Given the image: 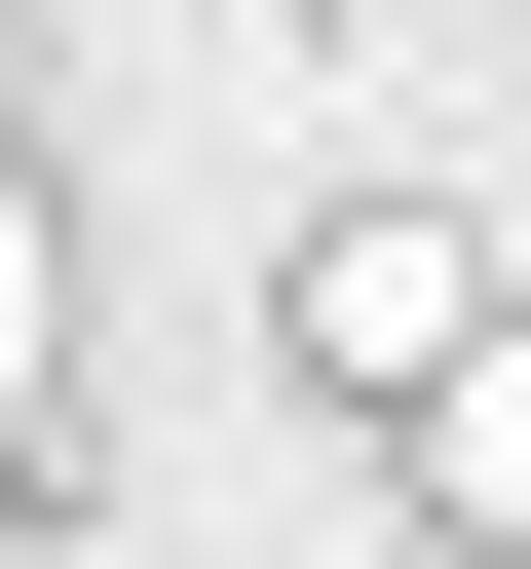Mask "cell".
Masks as SVG:
<instances>
[{
	"label": "cell",
	"mask_w": 531,
	"mask_h": 569,
	"mask_svg": "<svg viewBox=\"0 0 531 569\" xmlns=\"http://www.w3.org/2000/svg\"><path fill=\"white\" fill-rule=\"evenodd\" d=\"M380 456H418V531H531V342H455V380H418Z\"/></svg>",
	"instance_id": "cell-2"
},
{
	"label": "cell",
	"mask_w": 531,
	"mask_h": 569,
	"mask_svg": "<svg viewBox=\"0 0 531 569\" xmlns=\"http://www.w3.org/2000/svg\"><path fill=\"white\" fill-rule=\"evenodd\" d=\"M39 342H77V266H39V190H0V456H39Z\"/></svg>",
	"instance_id": "cell-3"
},
{
	"label": "cell",
	"mask_w": 531,
	"mask_h": 569,
	"mask_svg": "<svg viewBox=\"0 0 531 569\" xmlns=\"http://www.w3.org/2000/svg\"><path fill=\"white\" fill-rule=\"evenodd\" d=\"M455 342H493V228H455V190H342V228H304V380H342V418H418Z\"/></svg>",
	"instance_id": "cell-1"
}]
</instances>
